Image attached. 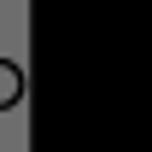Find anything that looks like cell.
Wrapping results in <instances>:
<instances>
[{
  "mask_svg": "<svg viewBox=\"0 0 152 152\" xmlns=\"http://www.w3.org/2000/svg\"><path fill=\"white\" fill-rule=\"evenodd\" d=\"M23 99V64L18 58H0V111H12Z\"/></svg>",
  "mask_w": 152,
  "mask_h": 152,
  "instance_id": "cell-1",
  "label": "cell"
}]
</instances>
